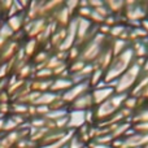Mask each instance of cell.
Returning a JSON list of instances; mask_svg holds the SVG:
<instances>
[{"mask_svg": "<svg viewBox=\"0 0 148 148\" xmlns=\"http://www.w3.org/2000/svg\"><path fill=\"white\" fill-rule=\"evenodd\" d=\"M110 43V39L108 36L103 35L100 33H96L88 42L81 46V56L79 59L86 64H92L96 62V60L100 57V55L105 51Z\"/></svg>", "mask_w": 148, "mask_h": 148, "instance_id": "obj_3", "label": "cell"}, {"mask_svg": "<svg viewBox=\"0 0 148 148\" xmlns=\"http://www.w3.org/2000/svg\"><path fill=\"white\" fill-rule=\"evenodd\" d=\"M68 148H87V144L77 135V133H74V135L68 143Z\"/></svg>", "mask_w": 148, "mask_h": 148, "instance_id": "obj_15", "label": "cell"}, {"mask_svg": "<svg viewBox=\"0 0 148 148\" xmlns=\"http://www.w3.org/2000/svg\"><path fill=\"white\" fill-rule=\"evenodd\" d=\"M143 148H148V144H146V146H144Z\"/></svg>", "mask_w": 148, "mask_h": 148, "instance_id": "obj_27", "label": "cell"}, {"mask_svg": "<svg viewBox=\"0 0 148 148\" xmlns=\"http://www.w3.org/2000/svg\"><path fill=\"white\" fill-rule=\"evenodd\" d=\"M129 47H130V43L127 40H123V39H113L109 43V48L112 51L113 56H117V55L122 53Z\"/></svg>", "mask_w": 148, "mask_h": 148, "instance_id": "obj_12", "label": "cell"}, {"mask_svg": "<svg viewBox=\"0 0 148 148\" xmlns=\"http://www.w3.org/2000/svg\"><path fill=\"white\" fill-rule=\"evenodd\" d=\"M1 127H4V122H3V121L0 120V129H1Z\"/></svg>", "mask_w": 148, "mask_h": 148, "instance_id": "obj_26", "label": "cell"}, {"mask_svg": "<svg viewBox=\"0 0 148 148\" xmlns=\"http://www.w3.org/2000/svg\"><path fill=\"white\" fill-rule=\"evenodd\" d=\"M35 46H36V40L35 39H31L30 42H27V44H26L25 47V52L26 55H31L34 51H35Z\"/></svg>", "mask_w": 148, "mask_h": 148, "instance_id": "obj_18", "label": "cell"}, {"mask_svg": "<svg viewBox=\"0 0 148 148\" xmlns=\"http://www.w3.org/2000/svg\"><path fill=\"white\" fill-rule=\"evenodd\" d=\"M91 88L92 87H91V84H90L88 81L77 82V83H74L69 90H66L64 94L60 95V97H61V100L66 105H70L72 103L75 101L78 97L83 96L84 94H87V92L91 91Z\"/></svg>", "mask_w": 148, "mask_h": 148, "instance_id": "obj_6", "label": "cell"}, {"mask_svg": "<svg viewBox=\"0 0 148 148\" xmlns=\"http://www.w3.org/2000/svg\"><path fill=\"white\" fill-rule=\"evenodd\" d=\"M74 133H75V131L69 130V131H68V134L64 136V138L59 139V140H56V142H53V143L48 144V146H42L40 148H62V147L68 146V143H69V140H70V139H72V136L74 135Z\"/></svg>", "mask_w": 148, "mask_h": 148, "instance_id": "obj_14", "label": "cell"}, {"mask_svg": "<svg viewBox=\"0 0 148 148\" xmlns=\"http://www.w3.org/2000/svg\"><path fill=\"white\" fill-rule=\"evenodd\" d=\"M46 61H48V55L46 52H40L36 56V62H46Z\"/></svg>", "mask_w": 148, "mask_h": 148, "instance_id": "obj_22", "label": "cell"}, {"mask_svg": "<svg viewBox=\"0 0 148 148\" xmlns=\"http://www.w3.org/2000/svg\"><path fill=\"white\" fill-rule=\"evenodd\" d=\"M21 25H22V17H18V16H13V17L9 18L8 21V26L12 31H17L20 30Z\"/></svg>", "mask_w": 148, "mask_h": 148, "instance_id": "obj_16", "label": "cell"}, {"mask_svg": "<svg viewBox=\"0 0 148 148\" xmlns=\"http://www.w3.org/2000/svg\"><path fill=\"white\" fill-rule=\"evenodd\" d=\"M14 110H16L17 113H23V112H26V110H27V108L23 107V105H21V107H16Z\"/></svg>", "mask_w": 148, "mask_h": 148, "instance_id": "obj_24", "label": "cell"}, {"mask_svg": "<svg viewBox=\"0 0 148 148\" xmlns=\"http://www.w3.org/2000/svg\"><path fill=\"white\" fill-rule=\"evenodd\" d=\"M142 27L146 30V33H147V35H148V20H144L143 22H142Z\"/></svg>", "mask_w": 148, "mask_h": 148, "instance_id": "obj_25", "label": "cell"}, {"mask_svg": "<svg viewBox=\"0 0 148 148\" xmlns=\"http://www.w3.org/2000/svg\"><path fill=\"white\" fill-rule=\"evenodd\" d=\"M105 7L108 8L110 14L113 16H122L125 9V1H105Z\"/></svg>", "mask_w": 148, "mask_h": 148, "instance_id": "obj_13", "label": "cell"}, {"mask_svg": "<svg viewBox=\"0 0 148 148\" xmlns=\"http://www.w3.org/2000/svg\"><path fill=\"white\" fill-rule=\"evenodd\" d=\"M135 59H147L148 56V40H138L130 44Z\"/></svg>", "mask_w": 148, "mask_h": 148, "instance_id": "obj_10", "label": "cell"}, {"mask_svg": "<svg viewBox=\"0 0 148 148\" xmlns=\"http://www.w3.org/2000/svg\"><path fill=\"white\" fill-rule=\"evenodd\" d=\"M46 125H47V120H44V118H36L31 123V126H34V127H43V129Z\"/></svg>", "mask_w": 148, "mask_h": 148, "instance_id": "obj_20", "label": "cell"}, {"mask_svg": "<svg viewBox=\"0 0 148 148\" xmlns=\"http://www.w3.org/2000/svg\"><path fill=\"white\" fill-rule=\"evenodd\" d=\"M64 5H65V8L69 10L72 17H75L77 10H78V8H79V1H66V3H64Z\"/></svg>", "mask_w": 148, "mask_h": 148, "instance_id": "obj_17", "label": "cell"}, {"mask_svg": "<svg viewBox=\"0 0 148 148\" xmlns=\"http://www.w3.org/2000/svg\"><path fill=\"white\" fill-rule=\"evenodd\" d=\"M87 148H88V147H87Z\"/></svg>", "mask_w": 148, "mask_h": 148, "instance_id": "obj_28", "label": "cell"}, {"mask_svg": "<svg viewBox=\"0 0 148 148\" xmlns=\"http://www.w3.org/2000/svg\"><path fill=\"white\" fill-rule=\"evenodd\" d=\"M123 17L130 22H135L136 25H142L144 20L148 18V3H138V1H125Z\"/></svg>", "mask_w": 148, "mask_h": 148, "instance_id": "obj_5", "label": "cell"}, {"mask_svg": "<svg viewBox=\"0 0 148 148\" xmlns=\"http://www.w3.org/2000/svg\"><path fill=\"white\" fill-rule=\"evenodd\" d=\"M14 127H16V122L13 120H9L4 123V130H12Z\"/></svg>", "mask_w": 148, "mask_h": 148, "instance_id": "obj_23", "label": "cell"}, {"mask_svg": "<svg viewBox=\"0 0 148 148\" xmlns=\"http://www.w3.org/2000/svg\"><path fill=\"white\" fill-rule=\"evenodd\" d=\"M36 75H38L39 78H48V77L53 75V72H52L51 69H48V68H44V69H40V72H38Z\"/></svg>", "mask_w": 148, "mask_h": 148, "instance_id": "obj_19", "label": "cell"}, {"mask_svg": "<svg viewBox=\"0 0 148 148\" xmlns=\"http://www.w3.org/2000/svg\"><path fill=\"white\" fill-rule=\"evenodd\" d=\"M114 94H116V91L112 84L101 83V84H99V86L91 88V96H92V101H94L95 107H97V105L103 104L104 101H107V100L110 99Z\"/></svg>", "mask_w": 148, "mask_h": 148, "instance_id": "obj_7", "label": "cell"}, {"mask_svg": "<svg viewBox=\"0 0 148 148\" xmlns=\"http://www.w3.org/2000/svg\"><path fill=\"white\" fill-rule=\"evenodd\" d=\"M147 57H148V56H147Z\"/></svg>", "mask_w": 148, "mask_h": 148, "instance_id": "obj_29", "label": "cell"}, {"mask_svg": "<svg viewBox=\"0 0 148 148\" xmlns=\"http://www.w3.org/2000/svg\"><path fill=\"white\" fill-rule=\"evenodd\" d=\"M9 35H12V30L9 29V26L8 25L3 26V27L0 29V36H1V38H5V36H9Z\"/></svg>", "mask_w": 148, "mask_h": 148, "instance_id": "obj_21", "label": "cell"}, {"mask_svg": "<svg viewBox=\"0 0 148 148\" xmlns=\"http://www.w3.org/2000/svg\"><path fill=\"white\" fill-rule=\"evenodd\" d=\"M72 110H81V112H87V110H91L95 108L94 101H92V96H91V91L84 94L83 96L78 97L74 103L70 104Z\"/></svg>", "mask_w": 148, "mask_h": 148, "instance_id": "obj_9", "label": "cell"}, {"mask_svg": "<svg viewBox=\"0 0 148 148\" xmlns=\"http://www.w3.org/2000/svg\"><path fill=\"white\" fill-rule=\"evenodd\" d=\"M146 59H135L134 64L126 70L114 83L112 84L114 87L116 94L120 95H129L131 90L135 87L138 81L143 75V70H142V64Z\"/></svg>", "mask_w": 148, "mask_h": 148, "instance_id": "obj_2", "label": "cell"}, {"mask_svg": "<svg viewBox=\"0 0 148 148\" xmlns=\"http://www.w3.org/2000/svg\"><path fill=\"white\" fill-rule=\"evenodd\" d=\"M127 95H120L114 94L110 99H108L107 101H104L103 104L97 105L92 109V114H94V121L100 125V123L105 122L107 120H109L110 117L116 114L118 110H121L123 108V103H125Z\"/></svg>", "mask_w": 148, "mask_h": 148, "instance_id": "obj_4", "label": "cell"}, {"mask_svg": "<svg viewBox=\"0 0 148 148\" xmlns=\"http://www.w3.org/2000/svg\"><path fill=\"white\" fill-rule=\"evenodd\" d=\"M135 61V56L133 53L131 47H129L127 49L122 52V53L113 56L112 61H110L109 66L107 68V70L104 72V83L105 84H113L131 65Z\"/></svg>", "mask_w": 148, "mask_h": 148, "instance_id": "obj_1", "label": "cell"}, {"mask_svg": "<svg viewBox=\"0 0 148 148\" xmlns=\"http://www.w3.org/2000/svg\"><path fill=\"white\" fill-rule=\"evenodd\" d=\"M60 97V95L55 94V92H51V91H47V92H42L38 97L35 99L34 104L36 105H46V107H51L55 101Z\"/></svg>", "mask_w": 148, "mask_h": 148, "instance_id": "obj_11", "label": "cell"}, {"mask_svg": "<svg viewBox=\"0 0 148 148\" xmlns=\"http://www.w3.org/2000/svg\"><path fill=\"white\" fill-rule=\"evenodd\" d=\"M73 84H74V82L70 77H57V78H55L53 81H52L49 91L55 92V94H57V95H61V94H64L66 90H69Z\"/></svg>", "mask_w": 148, "mask_h": 148, "instance_id": "obj_8", "label": "cell"}]
</instances>
